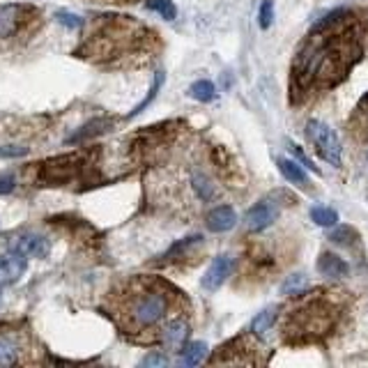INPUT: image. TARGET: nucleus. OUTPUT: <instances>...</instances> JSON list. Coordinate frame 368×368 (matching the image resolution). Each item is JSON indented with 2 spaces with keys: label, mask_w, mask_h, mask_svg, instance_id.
Returning <instances> with one entry per match:
<instances>
[{
  "label": "nucleus",
  "mask_w": 368,
  "mask_h": 368,
  "mask_svg": "<svg viewBox=\"0 0 368 368\" xmlns=\"http://www.w3.org/2000/svg\"><path fill=\"white\" fill-rule=\"evenodd\" d=\"M355 55H357V46L350 40L334 35L325 42L309 46V55L304 58L301 74L329 86V83H336L343 76L350 62L355 60Z\"/></svg>",
  "instance_id": "f257e3e1"
},
{
  "label": "nucleus",
  "mask_w": 368,
  "mask_h": 368,
  "mask_svg": "<svg viewBox=\"0 0 368 368\" xmlns=\"http://www.w3.org/2000/svg\"><path fill=\"white\" fill-rule=\"evenodd\" d=\"M166 311H168V294L156 288H145L127 301V316L136 329L156 325L163 320Z\"/></svg>",
  "instance_id": "f03ea898"
},
{
  "label": "nucleus",
  "mask_w": 368,
  "mask_h": 368,
  "mask_svg": "<svg viewBox=\"0 0 368 368\" xmlns=\"http://www.w3.org/2000/svg\"><path fill=\"white\" fill-rule=\"evenodd\" d=\"M81 163L83 159L79 154L53 156V159L40 166V184H44V187H58V184L69 182L79 175Z\"/></svg>",
  "instance_id": "7ed1b4c3"
},
{
  "label": "nucleus",
  "mask_w": 368,
  "mask_h": 368,
  "mask_svg": "<svg viewBox=\"0 0 368 368\" xmlns=\"http://www.w3.org/2000/svg\"><path fill=\"white\" fill-rule=\"evenodd\" d=\"M309 136L311 141L316 143L318 152L322 154V159H327L331 166H340V156H343V147H340L338 136L334 134V129L329 125L320 122V120H311L309 122Z\"/></svg>",
  "instance_id": "20e7f679"
},
{
  "label": "nucleus",
  "mask_w": 368,
  "mask_h": 368,
  "mask_svg": "<svg viewBox=\"0 0 368 368\" xmlns=\"http://www.w3.org/2000/svg\"><path fill=\"white\" fill-rule=\"evenodd\" d=\"M276 217H279V207H276V202L272 200H263V202H255L244 214V228L248 233H260L267 226H272Z\"/></svg>",
  "instance_id": "39448f33"
},
{
  "label": "nucleus",
  "mask_w": 368,
  "mask_h": 368,
  "mask_svg": "<svg viewBox=\"0 0 368 368\" xmlns=\"http://www.w3.org/2000/svg\"><path fill=\"white\" fill-rule=\"evenodd\" d=\"M9 248L21 253L23 258H46L51 253V239L37 233H23L9 244Z\"/></svg>",
  "instance_id": "423d86ee"
},
{
  "label": "nucleus",
  "mask_w": 368,
  "mask_h": 368,
  "mask_svg": "<svg viewBox=\"0 0 368 368\" xmlns=\"http://www.w3.org/2000/svg\"><path fill=\"white\" fill-rule=\"evenodd\" d=\"M25 260L28 258L12 251V248H7V253H0V288L12 285L21 279L25 272Z\"/></svg>",
  "instance_id": "0eeeda50"
},
{
  "label": "nucleus",
  "mask_w": 368,
  "mask_h": 368,
  "mask_svg": "<svg viewBox=\"0 0 368 368\" xmlns=\"http://www.w3.org/2000/svg\"><path fill=\"white\" fill-rule=\"evenodd\" d=\"M230 270H233V258L230 255H217L214 260H212V265L207 267L205 276H202V288L205 290L221 288V283H224L230 276Z\"/></svg>",
  "instance_id": "6e6552de"
},
{
  "label": "nucleus",
  "mask_w": 368,
  "mask_h": 368,
  "mask_svg": "<svg viewBox=\"0 0 368 368\" xmlns=\"http://www.w3.org/2000/svg\"><path fill=\"white\" fill-rule=\"evenodd\" d=\"M235 224H237V214L228 205H219L207 214V228L212 233H228Z\"/></svg>",
  "instance_id": "1a4fd4ad"
},
{
  "label": "nucleus",
  "mask_w": 368,
  "mask_h": 368,
  "mask_svg": "<svg viewBox=\"0 0 368 368\" xmlns=\"http://www.w3.org/2000/svg\"><path fill=\"white\" fill-rule=\"evenodd\" d=\"M25 16L21 5H0V37H9L18 30Z\"/></svg>",
  "instance_id": "9d476101"
},
{
  "label": "nucleus",
  "mask_w": 368,
  "mask_h": 368,
  "mask_svg": "<svg viewBox=\"0 0 368 368\" xmlns=\"http://www.w3.org/2000/svg\"><path fill=\"white\" fill-rule=\"evenodd\" d=\"M21 362V340L12 334H0V368Z\"/></svg>",
  "instance_id": "9b49d317"
},
{
  "label": "nucleus",
  "mask_w": 368,
  "mask_h": 368,
  "mask_svg": "<svg viewBox=\"0 0 368 368\" xmlns=\"http://www.w3.org/2000/svg\"><path fill=\"white\" fill-rule=\"evenodd\" d=\"M318 272L322 276H329V279H340V276H345L350 272V267L343 258H338L334 253H322L318 258Z\"/></svg>",
  "instance_id": "f8f14e48"
},
{
  "label": "nucleus",
  "mask_w": 368,
  "mask_h": 368,
  "mask_svg": "<svg viewBox=\"0 0 368 368\" xmlns=\"http://www.w3.org/2000/svg\"><path fill=\"white\" fill-rule=\"evenodd\" d=\"M108 127H110V120H104V117L92 120V122H88L86 127H81L74 136H69L67 143H71V145H74V143H83V141H88V138H92V136L104 134Z\"/></svg>",
  "instance_id": "ddd939ff"
},
{
  "label": "nucleus",
  "mask_w": 368,
  "mask_h": 368,
  "mask_svg": "<svg viewBox=\"0 0 368 368\" xmlns=\"http://www.w3.org/2000/svg\"><path fill=\"white\" fill-rule=\"evenodd\" d=\"M189 336V325L184 320H173L168 327L163 329V340L171 347H180Z\"/></svg>",
  "instance_id": "4468645a"
},
{
  "label": "nucleus",
  "mask_w": 368,
  "mask_h": 368,
  "mask_svg": "<svg viewBox=\"0 0 368 368\" xmlns=\"http://www.w3.org/2000/svg\"><path fill=\"white\" fill-rule=\"evenodd\" d=\"M279 171L283 173L285 180L292 182V184H297V187H306V184H309L304 168H301V166L294 163V161H290V159H281V161H279Z\"/></svg>",
  "instance_id": "2eb2a0df"
},
{
  "label": "nucleus",
  "mask_w": 368,
  "mask_h": 368,
  "mask_svg": "<svg viewBox=\"0 0 368 368\" xmlns=\"http://www.w3.org/2000/svg\"><path fill=\"white\" fill-rule=\"evenodd\" d=\"M207 355V345L202 340H196V343H189L182 350V366H198Z\"/></svg>",
  "instance_id": "dca6fc26"
},
{
  "label": "nucleus",
  "mask_w": 368,
  "mask_h": 368,
  "mask_svg": "<svg viewBox=\"0 0 368 368\" xmlns=\"http://www.w3.org/2000/svg\"><path fill=\"white\" fill-rule=\"evenodd\" d=\"M274 320H276V311L274 309L258 313V316L253 318V322H251V331L258 338H265L267 331H270V327L274 325Z\"/></svg>",
  "instance_id": "f3484780"
},
{
  "label": "nucleus",
  "mask_w": 368,
  "mask_h": 368,
  "mask_svg": "<svg viewBox=\"0 0 368 368\" xmlns=\"http://www.w3.org/2000/svg\"><path fill=\"white\" fill-rule=\"evenodd\" d=\"M311 221H313V224L322 226V228H331V226H336L338 214H336V209L325 207V205H318V207L311 209Z\"/></svg>",
  "instance_id": "a211bd4d"
},
{
  "label": "nucleus",
  "mask_w": 368,
  "mask_h": 368,
  "mask_svg": "<svg viewBox=\"0 0 368 368\" xmlns=\"http://www.w3.org/2000/svg\"><path fill=\"white\" fill-rule=\"evenodd\" d=\"M191 97L198 101H212L217 97V88L212 81H196L191 86Z\"/></svg>",
  "instance_id": "6ab92c4d"
},
{
  "label": "nucleus",
  "mask_w": 368,
  "mask_h": 368,
  "mask_svg": "<svg viewBox=\"0 0 368 368\" xmlns=\"http://www.w3.org/2000/svg\"><path fill=\"white\" fill-rule=\"evenodd\" d=\"M147 9H152V12H156L166 21H173L175 14H178L173 0H147Z\"/></svg>",
  "instance_id": "aec40b11"
},
{
  "label": "nucleus",
  "mask_w": 368,
  "mask_h": 368,
  "mask_svg": "<svg viewBox=\"0 0 368 368\" xmlns=\"http://www.w3.org/2000/svg\"><path fill=\"white\" fill-rule=\"evenodd\" d=\"M161 83H163V74L161 71H156L154 74V83H152V88H150V92H147V97L141 101V104H138L134 110H132V113H129V117H134V115H138V113H141V110L147 106V104H150V101L156 97V92H159V88H161Z\"/></svg>",
  "instance_id": "412c9836"
},
{
  "label": "nucleus",
  "mask_w": 368,
  "mask_h": 368,
  "mask_svg": "<svg viewBox=\"0 0 368 368\" xmlns=\"http://www.w3.org/2000/svg\"><path fill=\"white\" fill-rule=\"evenodd\" d=\"M193 189L198 191V196L202 200H209L212 196H214V184H209V180L205 178V175H193Z\"/></svg>",
  "instance_id": "4be33fe9"
},
{
  "label": "nucleus",
  "mask_w": 368,
  "mask_h": 368,
  "mask_svg": "<svg viewBox=\"0 0 368 368\" xmlns=\"http://www.w3.org/2000/svg\"><path fill=\"white\" fill-rule=\"evenodd\" d=\"M28 154V147L23 145H0V159H21Z\"/></svg>",
  "instance_id": "5701e85b"
},
{
  "label": "nucleus",
  "mask_w": 368,
  "mask_h": 368,
  "mask_svg": "<svg viewBox=\"0 0 368 368\" xmlns=\"http://www.w3.org/2000/svg\"><path fill=\"white\" fill-rule=\"evenodd\" d=\"M272 18H274V3L272 0H263L260 14H258V23H260V28H270Z\"/></svg>",
  "instance_id": "b1692460"
},
{
  "label": "nucleus",
  "mask_w": 368,
  "mask_h": 368,
  "mask_svg": "<svg viewBox=\"0 0 368 368\" xmlns=\"http://www.w3.org/2000/svg\"><path fill=\"white\" fill-rule=\"evenodd\" d=\"M200 242V235H191V237H187V239H182V242H178L168 253H166V258H175V255H180V253H184L187 251V248H191L193 244H198Z\"/></svg>",
  "instance_id": "393cba45"
},
{
  "label": "nucleus",
  "mask_w": 368,
  "mask_h": 368,
  "mask_svg": "<svg viewBox=\"0 0 368 368\" xmlns=\"http://www.w3.org/2000/svg\"><path fill=\"white\" fill-rule=\"evenodd\" d=\"M304 285H306V279H304L301 274H294V276H290V279L281 285V292L294 294V292H299V290L304 288Z\"/></svg>",
  "instance_id": "a878e982"
},
{
  "label": "nucleus",
  "mask_w": 368,
  "mask_h": 368,
  "mask_svg": "<svg viewBox=\"0 0 368 368\" xmlns=\"http://www.w3.org/2000/svg\"><path fill=\"white\" fill-rule=\"evenodd\" d=\"M14 187H16V180H14L12 173L0 175V196H5V193H12Z\"/></svg>",
  "instance_id": "bb28decb"
},
{
  "label": "nucleus",
  "mask_w": 368,
  "mask_h": 368,
  "mask_svg": "<svg viewBox=\"0 0 368 368\" xmlns=\"http://www.w3.org/2000/svg\"><path fill=\"white\" fill-rule=\"evenodd\" d=\"M58 21L62 23V25H67V28H81V18L79 16H74V14H69V12H58Z\"/></svg>",
  "instance_id": "cd10ccee"
},
{
  "label": "nucleus",
  "mask_w": 368,
  "mask_h": 368,
  "mask_svg": "<svg viewBox=\"0 0 368 368\" xmlns=\"http://www.w3.org/2000/svg\"><path fill=\"white\" fill-rule=\"evenodd\" d=\"M292 152L299 156V161H301L304 166H306V168H311L313 173H318V166L309 159V154H306V152H301V147H299V145H292Z\"/></svg>",
  "instance_id": "c85d7f7f"
},
{
  "label": "nucleus",
  "mask_w": 368,
  "mask_h": 368,
  "mask_svg": "<svg viewBox=\"0 0 368 368\" xmlns=\"http://www.w3.org/2000/svg\"><path fill=\"white\" fill-rule=\"evenodd\" d=\"M350 233H352L350 228H340V230H336V233H331V242H336V244H350V239H347Z\"/></svg>",
  "instance_id": "c756f323"
},
{
  "label": "nucleus",
  "mask_w": 368,
  "mask_h": 368,
  "mask_svg": "<svg viewBox=\"0 0 368 368\" xmlns=\"http://www.w3.org/2000/svg\"><path fill=\"white\" fill-rule=\"evenodd\" d=\"M141 366H166V357L163 355H147Z\"/></svg>",
  "instance_id": "7c9ffc66"
}]
</instances>
